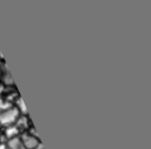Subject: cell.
Returning a JSON list of instances; mask_svg holds the SVG:
<instances>
[{"instance_id":"ba28073f","label":"cell","mask_w":151,"mask_h":149,"mask_svg":"<svg viewBox=\"0 0 151 149\" xmlns=\"http://www.w3.org/2000/svg\"><path fill=\"white\" fill-rule=\"evenodd\" d=\"M0 149H5V145H0Z\"/></svg>"},{"instance_id":"5b68a950","label":"cell","mask_w":151,"mask_h":149,"mask_svg":"<svg viewBox=\"0 0 151 149\" xmlns=\"http://www.w3.org/2000/svg\"><path fill=\"white\" fill-rule=\"evenodd\" d=\"M17 105H18V111L20 110L22 114H27V109H26V106H25V104H24V101H22V98L21 97H18V99H17Z\"/></svg>"},{"instance_id":"277c9868","label":"cell","mask_w":151,"mask_h":149,"mask_svg":"<svg viewBox=\"0 0 151 149\" xmlns=\"http://www.w3.org/2000/svg\"><path fill=\"white\" fill-rule=\"evenodd\" d=\"M15 135H18V128L13 127V125H8V128L6 129V136L12 140V138H14Z\"/></svg>"},{"instance_id":"3957f363","label":"cell","mask_w":151,"mask_h":149,"mask_svg":"<svg viewBox=\"0 0 151 149\" xmlns=\"http://www.w3.org/2000/svg\"><path fill=\"white\" fill-rule=\"evenodd\" d=\"M8 147H9V149H24V145H22L21 141L19 138H17V137L9 140Z\"/></svg>"},{"instance_id":"8992f818","label":"cell","mask_w":151,"mask_h":149,"mask_svg":"<svg viewBox=\"0 0 151 149\" xmlns=\"http://www.w3.org/2000/svg\"><path fill=\"white\" fill-rule=\"evenodd\" d=\"M2 79H4V82H5L6 84H13V79H12V76H11V73H9L8 70L5 71V74H4V77H2Z\"/></svg>"},{"instance_id":"7a4b0ae2","label":"cell","mask_w":151,"mask_h":149,"mask_svg":"<svg viewBox=\"0 0 151 149\" xmlns=\"http://www.w3.org/2000/svg\"><path fill=\"white\" fill-rule=\"evenodd\" d=\"M21 143H22L24 147H26V148H28V149H34V148L39 144L37 137H34L33 135H29V134L22 136V138H21Z\"/></svg>"},{"instance_id":"52a82bcc","label":"cell","mask_w":151,"mask_h":149,"mask_svg":"<svg viewBox=\"0 0 151 149\" xmlns=\"http://www.w3.org/2000/svg\"><path fill=\"white\" fill-rule=\"evenodd\" d=\"M34 149H44V147H42V144H41V143H39Z\"/></svg>"},{"instance_id":"6da1fadb","label":"cell","mask_w":151,"mask_h":149,"mask_svg":"<svg viewBox=\"0 0 151 149\" xmlns=\"http://www.w3.org/2000/svg\"><path fill=\"white\" fill-rule=\"evenodd\" d=\"M18 116H19V111L17 108H8L0 112V123L4 125H9L13 122H15Z\"/></svg>"}]
</instances>
